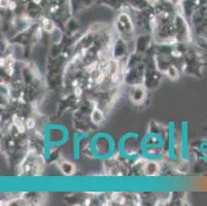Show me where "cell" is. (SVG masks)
<instances>
[{
    "instance_id": "obj_4",
    "label": "cell",
    "mask_w": 207,
    "mask_h": 206,
    "mask_svg": "<svg viewBox=\"0 0 207 206\" xmlns=\"http://www.w3.org/2000/svg\"><path fill=\"white\" fill-rule=\"evenodd\" d=\"M153 163H147V164L145 165V167H144V173H145L146 175H155L157 174V172H158V168H155V169H153Z\"/></svg>"
},
{
    "instance_id": "obj_10",
    "label": "cell",
    "mask_w": 207,
    "mask_h": 206,
    "mask_svg": "<svg viewBox=\"0 0 207 206\" xmlns=\"http://www.w3.org/2000/svg\"><path fill=\"white\" fill-rule=\"evenodd\" d=\"M96 67H97V63H92V64L86 67V70H87V72H93L96 70Z\"/></svg>"
},
{
    "instance_id": "obj_7",
    "label": "cell",
    "mask_w": 207,
    "mask_h": 206,
    "mask_svg": "<svg viewBox=\"0 0 207 206\" xmlns=\"http://www.w3.org/2000/svg\"><path fill=\"white\" fill-rule=\"evenodd\" d=\"M113 200L115 201V202H118V203H120V204H124V202H125V199H124L123 196L118 193L113 194Z\"/></svg>"
},
{
    "instance_id": "obj_14",
    "label": "cell",
    "mask_w": 207,
    "mask_h": 206,
    "mask_svg": "<svg viewBox=\"0 0 207 206\" xmlns=\"http://www.w3.org/2000/svg\"><path fill=\"white\" fill-rule=\"evenodd\" d=\"M8 7H9L10 9H15V2H13V1H10V2H9V5H8Z\"/></svg>"
},
{
    "instance_id": "obj_5",
    "label": "cell",
    "mask_w": 207,
    "mask_h": 206,
    "mask_svg": "<svg viewBox=\"0 0 207 206\" xmlns=\"http://www.w3.org/2000/svg\"><path fill=\"white\" fill-rule=\"evenodd\" d=\"M110 68H111V66H110V62H103V63H101L99 66L100 72L103 73V74H106V73L110 70Z\"/></svg>"
},
{
    "instance_id": "obj_8",
    "label": "cell",
    "mask_w": 207,
    "mask_h": 206,
    "mask_svg": "<svg viewBox=\"0 0 207 206\" xmlns=\"http://www.w3.org/2000/svg\"><path fill=\"white\" fill-rule=\"evenodd\" d=\"M13 125L17 127V128H18V127H20V126H22V125H24L23 121H22V118H20L18 116H13Z\"/></svg>"
},
{
    "instance_id": "obj_1",
    "label": "cell",
    "mask_w": 207,
    "mask_h": 206,
    "mask_svg": "<svg viewBox=\"0 0 207 206\" xmlns=\"http://www.w3.org/2000/svg\"><path fill=\"white\" fill-rule=\"evenodd\" d=\"M61 170L65 175H71L74 172V166L71 163L64 162L61 165Z\"/></svg>"
},
{
    "instance_id": "obj_16",
    "label": "cell",
    "mask_w": 207,
    "mask_h": 206,
    "mask_svg": "<svg viewBox=\"0 0 207 206\" xmlns=\"http://www.w3.org/2000/svg\"><path fill=\"white\" fill-rule=\"evenodd\" d=\"M148 2L149 3H151V4H155V3H157L159 1V0H147Z\"/></svg>"
},
{
    "instance_id": "obj_9",
    "label": "cell",
    "mask_w": 207,
    "mask_h": 206,
    "mask_svg": "<svg viewBox=\"0 0 207 206\" xmlns=\"http://www.w3.org/2000/svg\"><path fill=\"white\" fill-rule=\"evenodd\" d=\"M34 127H35V121H34L33 118H28V120L26 121V128L33 129Z\"/></svg>"
},
{
    "instance_id": "obj_17",
    "label": "cell",
    "mask_w": 207,
    "mask_h": 206,
    "mask_svg": "<svg viewBox=\"0 0 207 206\" xmlns=\"http://www.w3.org/2000/svg\"><path fill=\"white\" fill-rule=\"evenodd\" d=\"M40 1H41V0H33V2H35L36 4H39V3H40Z\"/></svg>"
},
{
    "instance_id": "obj_13",
    "label": "cell",
    "mask_w": 207,
    "mask_h": 206,
    "mask_svg": "<svg viewBox=\"0 0 207 206\" xmlns=\"http://www.w3.org/2000/svg\"><path fill=\"white\" fill-rule=\"evenodd\" d=\"M9 2L10 1H8V0H1V1H0L1 7H7L8 5H9Z\"/></svg>"
},
{
    "instance_id": "obj_12",
    "label": "cell",
    "mask_w": 207,
    "mask_h": 206,
    "mask_svg": "<svg viewBox=\"0 0 207 206\" xmlns=\"http://www.w3.org/2000/svg\"><path fill=\"white\" fill-rule=\"evenodd\" d=\"M74 94H75L76 96H80L82 94V90L79 87H76L75 89H74Z\"/></svg>"
},
{
    "instance_id": "obj_11",
    "label": "cell",
    "mask_w": 207,
    "mask_h": 206,
    "mask_svg": "<svg viewBox=\"0 0 207 206\" xmlns=\"http://www.w3.org/2000/svg\"><path fill=\"white\" fill-rule=\"evenodd\" d=\"M104 75L105 74H103V73H101L100 72L99 74L96 76V80H95V82H97V84H100V82H103V78H104Z\"/></svg>"
},
{
    "instance_id": "obj_15",
    "label": "cell",
    "mask_w": 207,
    "mask_h": 206,
    "mask_svg": "<svg viewBox=\"0 0 207 206\" xmlns=\"http://www.w3.org/2000/svg\"><path fill=\"white\" fill-rule=\"evenodd\" d=\"M35 36H37V38H40V36H41V30L40 29H37V31L35 32Z\"/></svg>"
},
{
    "instance_id": "obj_2",
    "label": "cell",
    "mask_w": 207,
    "mask_h": 206,
    "mask_svg": "<svg viewBox=\"0 0 207 206\" xmlns=\"http://www.w3.org/2000/svg\"><path fill=\"white\" fill-rule=\"evenodd\" d=\"M104 120V118H103L102 113H101V111L97 110V109H95L94 111H93L92 113V121L94 122L95 124H100L101 122Z\"/></svg>"
},
{
    "instance_id": "obj_18",
    "label": "cell",
    "mask_w": 207,
    "mask_h": 206,
    "mask_svg": "<svg viewBox=\"0 0 207 206\" xmlns=\"http://www.w3.org/2000/svg\"><path fill=\"white\" fill-rule=\"evenodd\" d=\"M73 87H74V88L77 87V82H73Z\"/></svg>"
},
{
    "instance_id": "obj_3",
    "label": "cell",
    "mask_w": 207,
    "mask_h": 206,
    "mask_svg": "<svg viewBox=\"0 0 207 206\" xmlns=\"http://www.w3.org/2000/svg\"><path fill=\"white\" fill-rule=\"evenodd\" d=\"M42 25H44V29L46 31V32H52V31L55 29V26H54V24H53V22L46 18L42 19Z\"/></svg>"
},
{
    "instance_id": "obj_6",
    "label": "cell",
    "mask_w": 207,
    "mask_h": 206,
    "mask_svg": "<svg viewBox=\"0 0 207 206\" xmlns=\"http://www.w3.org/2000/svg\"><path fill=\"white\" fill-rule=\"evenodd\" d=\"M167 74L168 76L171 78V80H176L177 77H178V71L175 67H170L168 69V72H167Z\"/></svg>"
}]
</instances>
